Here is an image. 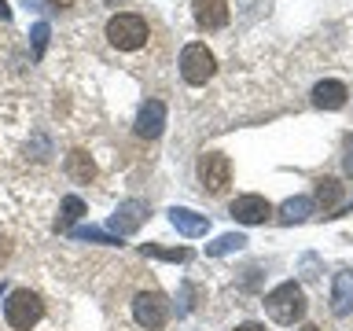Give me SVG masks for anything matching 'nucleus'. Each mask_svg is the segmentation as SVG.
Segmentation results:
<instances>
[{"label": "nucleus", "mask_w": 353, "mask_h": 331, "mask_svg": "<svg viewBox=\"0 0 353 331\" xmlns=\"http://www.w3.org/2000/svg\"><path fill=\"white\" fill-rule=\"evenodd\" d=\"M103 37H107V44L114 52L132 55V52H140V48L151 44V22L143 15H137V11H118V15L107 19Z\"/></svg>", "instance_id": "nucleus-1"}, {"label": "nucleus", "mask_w": 353, "mask_h": 331, "mask_svg": "<svg viewBox=\"0 0 353 331\" xmlns=\"http://www.w3.org/2000/svg\"><path fill=\"white\" fill-rule=\"evenodd\" d=\"M305 305H309L305 291H302V283H294V280L272 287V291L265 294V313H269L276 324H283V328L298 324V320L305 317Z\"/></svg>", "instance_id": "nucleus-2"}, {"label": "nucleus", "mask_w": 353, "mask_h": 331, "mask_svg": "<svg viewBox=\"0 0 353 331\" xmlns=\"http://www.w3.org/2000/svg\"><path fill=\"white\" fill-rule=\"evenodd\" d=\"M41 317H44V302H41L37 291H30V287H19V291L8 294V302H4V320H8V324L15 328V331L37 328Z\"/></svg>", "instance_id": "nucleus-3"}, {"label": "nucleus", "mask_w": 353, "mask_h": 331, "mask_svg": "<svg viewBox=\"0 0 353 331\" xmlns=\"http://www.w3.org/2000/svg\"><path fill=\"white\" fill-rule=\"evenodd\" d=\"M181 77L192 88H199V85H206L210 77H214V70H217V59H214V52L206 48V44H199V41H192V44H184V52H181Z\"/></svg>", "instance_id": "nucleus-4"}, {"label": "nucleus", "mask_w": 353, "mask_h": 331, "mask_svg": "<svg viewBox=\"0 0 353 331\" xmlns=\"http://www.w3.org/2000/svg\"><path fill=\"white\" fill-rule=\"evenodd\" d=\"M132 317H137L140 328L148 331H159L165 320H170V298L162 291H140L132 298Z\"/></svg>", "instance_id": "nucleus-5"}, {"label": "nucleus", "mask_w": 353, "mask_h": 331, "mask_svg": "<svg viewBox=\"0 0 353 331\" xmlns=\"http://www.w3.org/2000/svg\"><path fill=\"white\" fill-rule=\"evenodd\" d=\"M199 184H203V192H210V195L225 192V188L232 184V162H228V154L206 151L203 159H199Z\"/></svg>", "instance_id": "nucleus-6"}, {"label": "nucleus", "mask_w": 353, "mask_h": 331, "mask_svg": "<svg viewBox=\"0 0 353 331\" xmlns=\"http://www.w3.org/2000/svg\"><path fill=\"white\" fill-rule=\"evenodd\" d=\"M151 217V210H148V203H140V199H125V203H118V210L114 214H110V236H132V232H137L143 221Z\"/></svg>", "instance_id": "nucleus-7"}, {"label": "nucleus", "mask_w": 353, "mask_h": 331, "mask_svg": "<svg viewBox=\"0 0 353 331\" xmlns=\"http://www.w3.org/2000/svg\"><path fill=\"white\" fill-rule=\"evenodd\" d=\"M192 19L199 30H225L232 11H228V0H192Z\"/></svg>", "instance_id": "nucleus-8"}, {"label": "nucleus", "mask_w": 353, "mask_h": 331, "mask_svg": "<svg viewBox=\"0 0 353 331\" xmlns=\"http://www.w3.org/2000/svg\"><path fill=\"white\" fill-rule=\"evenodd\" d=\"M228 214L239 221V225H265L272 217V203L265 195H239L236 203L228 206Z\"/></svg>", "instance_id": "nucleus-9"}, {"label": "nucleus", "mask_w": 353, "mask_h": 331, "mask_svg": "<svg viewBox=\"0 0 353 331\" xmlns=\"http://www.w3.org/2000/svg\"><path fill=\"white\" fill-rule=\"evenodd\" d=\"M165 129V103L162 99H148V103H140V114H137V132L143 140H154L162 137Z\"/></svg>", "instance_id": "nucleus-10"}, {"label": "nucleus", "mask_w": 353, "mask_h": 331, "mask_svg": "<svg viewBox=\"0 0 353 331\" xmlns=\"http://www.w3.org/2000/svg\"><path fill=\"white\" fill-rule=\"evenodd\" d=\"M170 225L181 232V236L195 239V236H206V232H210V217L195 214V210H188V206H173L170 210Z\"/></svg>", "instance_id": "nucleus-11"}, {"label": "nucleus", "mask_w": 353, "mask_h": 331, "mask_svg": "<svg viewBox=\"0 0 353 331\" xmlns=\"http://www.w3.org/2000/svg\"><path fill=\"white\" fill-rule=\"evenodd\" d=\"M350 309H353V272L342 269V272H335V280H331V313L346 317Z\"/></svg>", "instance_id": "nucleus-12"}, {"label": "nucleus", "mask_w": 353, "mask_h": 331, "mask_svg": "<svg viewBox=\"0 0 353 331\" xmlns=\"http://www.w3.org/2000/svg\"><path fill=\"white\" fill-rule=\"evenodd\" d=\"M346 96H350V88L342 85V81H320L316 88H313V107H320V110H339V107H346Z\"/></svg>", "instance_id": "nucleus-13"}, {"label": "nucleus", "mask_w": 353, "mask_h": 331, "mask_svg": "<svg viewBox=\"0 0 353 331\" xmlns=\"http://www.w3.org/2000/svg\"><path fill=\"white\" fill-rule=\"evenodd\" d=\"M66 177H70L74 184L96 181V162H92V154H88L85 148H74L70 154H66Z\"/></svg>", "instance_id": "nucleus-14"}, {"label": "nucleus", "mask_w": 353, "mask_h": 331, "mask_svg": "<svg viewBox=\"0 0 353 331\" xmlns=\"http://www.w3.org/2000/svg\"><path fill=\"white\" fill-rule=\"evenodd\" d=\"M313 203L331 217V214H335V206L342 203V184L335 181V177H320V181H316V199H313Z\"/></svg>", "instance_id": "nucleus-15"}, {"label": "nucleus", "mask_w": 353, "mask_h": 331, "mask_svg": "<svg viewBox=\"0 0 353 331\" xmlns=\"http://www.w3.org/2000/svg\"><path fill=\"white\" fill-rule=\"evenodd\" d=\"M309 210H313V199L294 195V199H287V203L280 206L276 221H280V225H298V221H305V217H309Z\"/></svg>", "instance_id": "nucleus-16"}, {"label": "nucleus", "mask_w": 353, "mask_h": 331, "mask_svg": "<svg viewBox=\"0 0 353 331\" xmlns=\"http://www.w3.org/2000/svg\"><path fill=\"white\" fill-rule=\"evenodd\" d=\"M81 217H85V203L77 195H66L63 206H59V217H55V232H70V225Z\"/></svg>", "instance_id": "nucleus-17"}, {"label": "nucleus", "mask_w": 353, "mask_h": 331, "mask_svg": "<svg viewBox=\"0 0 353 331\" xmlns=\"http://www.w3.org/2000/svg\"><path fill=\"white\" fill-rule=\"evenodd\" d=\"M247 247V236H239V232H225V236H217L214 243H206V254L210 258H221V254H232V250H243Z\"/></svg>", "instance_id": "nucleus-18"}, {"label": "nucleus", "mask_w": 353, "mask_h": 331, "mask_svg": "<svg viewBox=\"0 0 353 331\" xmlns=\"http://www.w3.org/2000/svg\"><path fill=\"white\" fill-rule=\"evenodd\" d=\"M140 254H143V258H162V261H188V258H192V250H184V247L165 250V247H154V243H143Z\"/></svg>", "instance_id": "nucleus-19"}, {"label": "nucleus", "mask_w": 353, "mask_h": 331, "mask_svg": "<svg viewBox=\"0 0 353 331\" xmlns=\"http://www.w3.org/2000/svg\"><path fill=\"white\" fill-rule=\"evenodd\" d=\"M74 236H77V239H92V243H107V247H110V243H118V236H110V232H103V228H92V225H88V228H77Z\"/></svg>", "instance_id": "nucleus-20"}, {"label": "nucleus", "mask_w": 353, "mask_h": 331, "mask_svg": "<svg viewBox=\"0 0 353 331\" xmlns=\"http://www.w3.org/2000/svg\"><path fill=\"white\" fill-rule=\"evenodd\" d=\"M48 26H44V22H37V26H33V33H30V37H33V55H41L44 52V44H48Z\"/></svg>", "instance_id": "nucleus-21"}, {"label": "nucleus", "mask_w": 353, "mask_h": 331, "mask_svg": "<svg viewBox=\"0 0 353 331\" xmlns=\"http://www.w3.org/2000/svg\"><path fill=\"white\" fill-rule=\"evenodd\" d=\"M342 170H346V177H353V137L346 140V159H342Z\"/></svg>", "instance_id": "nucleus-22"}, {"label": "nucleus", "mask_w": 353, "mask_h": 331, "mask_svg": "<svg viewBox=\"0 0 353 331\" xmlns=\"http://www.w3.org/2000/svg\"><path fill=\"white\" fill-rule=\"evenodd\" d=\"M11 19V8H8V0H0V22H8Z\"/></svg>", "instance_id": "nucleus-23"}, {"label": "nucleus", "mask_w": 353, "mask_h": 331, "mask_svg": "<svg viewBox=\"0 0 353 331\" xmlns=\"http://www.w3.org/2000/svg\"><path fill=\"white\" fill-rule=\"evenodd\" d=\"M8 254H11V247H8V239H0V261H4Z\"/></svg>", "instance_id": "nucleus-24"}, {"label": "nucleus", "mask_w": 353, "mask_h": 331, "mask_svg": "<svg viewBox=\"0 0 353 331\" xmlns=\"http://www.w3.org/2000/svg\"><path fill=\"white\" fill-rule=\"evenodd\" d=\"M236 331H265V328H261V324H239Z\"/></svg>", "instance_id": "nucleus-25"}, {"label": "nucleus", "mask_w": 353, "mask_h": 331, "mask_svg": "<svg viewBox=\"0 0 353 331\" xmlns=\"http://www.w3.org/2000/svg\"><path fill=\"white\" fill-rule=\"evenodd\" d=\"M107 8H118V4H129V0H103Z\"/></svg>", "instance_id": "nucleus-26"}, {"label": "nucleus", "mask_w": 353, "mask_h": 331, "mask_svg": "<svg viewBox=\"0 0 353 331\" xmlns=\"http://www.w3.org/2000/svg\"><path fill=\"white\" fill-rule=\"evenodd\" d=\"M298 331H320L316 324H302V328H298Z\"/></svg>", "instance_id": "nucleus-27"}]
</instances>
